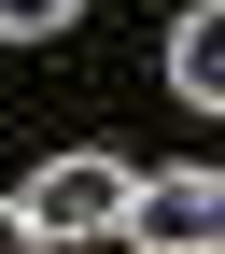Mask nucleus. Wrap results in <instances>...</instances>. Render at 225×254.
Here are the masks:
<instances>
[{
	"mask_svg": "<svg viewBox=\"0 0 225 254\" xmlns=\"http://www.w3.org/2000/svg\"><path fill=\"white\" fill-rule=\"evenodd\" d=\"M56 28H85V0H0V43H56Z\"/></svg>",
	"mask_w": 225,
	"mask_h": 254,
	"instance_id": "4",
	"label": "nucleus"
},
{
	"mask_svg": "<svg viewBox=\"0 0 225 254\" xmlns=\"http://www.w3.org/2000/svg\"><path fill=\"white\" fill-rule=\"evenodd\" d=\"M113 240H127V254H211V240H225V184H211V170H127Z\"/></svg>",
	"mask_w": 225,
	"mask_h": 254,
	"instance_id": "2",
	"label": "nucleus"
},
{
	"mask_svg": "<svg viewBox=\"0 0 225 254\" xmlns=\"http://www.w3.org/2000/svg\"><path fill=\"white\" fill-rule=\"evenodd\" d=\"M169 85H183V99H225V0H183V28H169Z\"/></svg>",
	"mask_w": 225,
	"mask_h": 254,
	"instance_id": "3",
	"label": "nucleus"
},
{
	"mask_svg": "<svg viewBox=\"0 0 225 254\" xmlns=\"http://www.w3.org/2000/svg\"><path fill=\"white\" fill-rule=\"evenodd\" d=\"M0 254H43V240H28V212H14V198H0Z\"/></svg>",
	"mask_w": 225,
	"mask_h": 254,
	"instance_id": "5",
	"label": "nucleus"
},
{
	"mask_svg": "<svg viewBox=\"0 0 225 254\" xmlns=\"http://www.w3.org/2000/svg\"><path fill=\"white\" fill-rule=\"evenodd\" d=\"M14 212H28V240H43V254H56V240H113V212H127V155H85V141L43 155V170L14 184Z\"/></svg>",
	"mask_w": 225,
	"mask_h": 254,
	"instance_id": "1",
	"label": "nucleus"
}]
</instances>
